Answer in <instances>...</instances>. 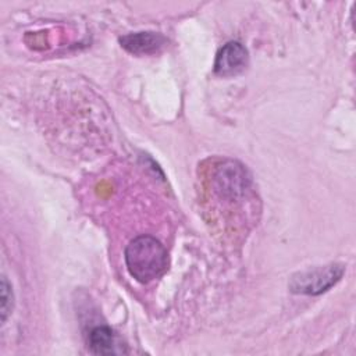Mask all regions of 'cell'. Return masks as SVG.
Segmentation results:
<instances>
[{
	"label": "cell",
	"instance_id": "obj_1",
	"mask_svg": "<svg viewBox=\"0 0 356 356\" xmlns=\"http://www.w3.org/2000/svg\"><path fill=\"white\" fill-rule=\"evenodd\" d=\"M131 277L140 284H149L161 277L168 266V254L159 239L150 235L134 238L124 252Z\"/></svg>",
	"mask_w": 356,
	"mask_h": 356
},
{
	"label": "cell",
	"instance_id": "obj_2",
	"mask_svg": "<svg viewBox=\"0 0 356 356\" xmlns=\"http://www.w3.org/2000/svg\"><path fill=\"white\" fill-rule=\"evenodd\" d=\"M345 267L342 264H327L306 268L295 273L289 280V289L300 295H320L334 286L343 275Z\"/></svg>",
	"mask_w": 356,
	"mask_h": 356
},
{
	"label": "cell",
	"instance_id": "obj_3",
	"mask_svg": "<svg viewBox=\"0 0 356 356\" xmlns=\"http://www.w3.org/2000/svg\"><path fill=\"white\" fill-rule=\"evenodd\" d=\"M249 63V53L246 47L236 42H227L216 54L214 74L218 76H234L245 71Z\"/></svg>",
	"mask_w": 356,
	"mask_h": 356
},
{
	"label": "cell",
	"instance_id": "obj_4",
	"mask_svg": "<svg viewBox=\"0 0 356 356\" xmlns=\"http://www.w3.org/2000/svg\"><path fill=\"white\" fill-rule=\"evenodd\" d=\"M121 46L138 56L159 53L165 44L167 39L159 32H132L120 38Z\"/></svg>",
	"mask_w": 356,
	"mask_h": 356
},
{
	"label": "cell",
	"instance_id": "obj_5",
	"mask_svg": "<svg viewBox=\"0 0 356 356\" xmlns=\"http://www.w3.org/2000/svg\"><path fill=\"white\" fill-rule=\"evenodd\" d=\"M88 346L95 355H121L128 352L118 335L107 325H97L89 331Z\"/></svg>",
	"mask_w": 356,
	"mask_h": 356
},
{
	"label": "cell",
	"instance_id": "obj_6",
	"mask_svg": "<svg viewBox=\"0 0 356 356\" xmlns=\"http://www.w3.org/2000/svg\"><path fill=\"white\" fill-rule=\"evenodd\" d=\"M14 307V293L11 284L7 281L6 277H1V284H0V316H1V323L4 324L11 314V310Z\"/></svg>",
	"mask_w": 356,
	"mask_h": 356
}]
</instances>
